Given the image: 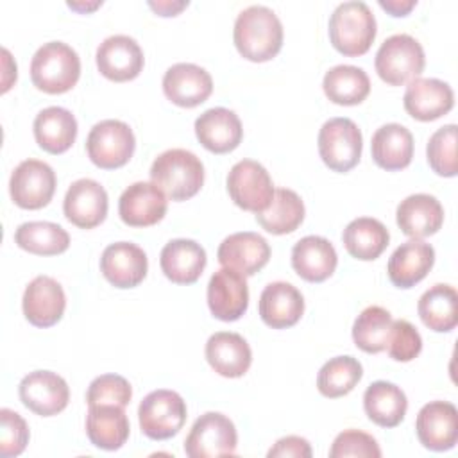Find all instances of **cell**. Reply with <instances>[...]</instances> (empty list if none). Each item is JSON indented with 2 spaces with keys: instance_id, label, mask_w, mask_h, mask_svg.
I'll use <instances>...</instances> for the list:
<instances>
[{
  "instance_id": "obj_34",
  "label": "cell",
  "mask_w": 458,
  "mask_h": 458,
  "mask_svg": "<svg viewBox=\"0 0 458 458\" xmlns=\"http://www.w3.org/2000/svg\"><path fill=\"white\" fill-rule=\"evenodd\" d=\"M417 313L426 327L437 333H447L458 324V293L451 284H433L417 304Z\"/></svg>"
},
{
  "instance_id": "obj_35",
  "label": "cell",
  "mask_w": 458,
  "mask_h": 458,
  "mask_svg": "<svg viewBox=\"0 0 458 458\" xmlns=\"http://www.w3.org/2000/svg\"><path fill=\"white\" fill-rule=\"evenodd\" d=\"M344 247L347 252L361 261H372L383 254L388 247V229L377 218L360 216L347 224L342 234Z\"/></svg>"
},
{
  "instance_id": "obj_25",
  "label": "cell",
  "mask_w": 458,
  "mask_h": 458,
  "mask_svg": "<svg viewBox=\"0 0 458 458\" xmlns=\"http://www.w3.org/2000/svg\"><path fill=\"white\" fill-rule=\"evenodd\" d=\"M208 263L200 243L188 238L170 240L159 256V265L166 279L175 284H193L202 276Z\"/></svg>"
},
{
  "instance_id": "obj_45",
  "label": "cell",
  "mask_w": 458,
  "mask_h": 458,
  "mask_svg": "<svg viewBox=\"0 0 458 458\" xmlns=\"http://www.w3.org/2000/svg\"><path fill=\"white\" fill-rule=\"evenodd\" d=\"M386 351L395 361H411L422 351L420 333L408 320H392Z\"/></svg>"
},
{
  "instance_id": "obj_27",
  "label": "cell",
  "mask_w": 458,
  "mask_h": 458,
  "mask_svg": "<svg viewBox=\"0 0 458 458\" xmlns=\"http://www.w3.org/2000/svg\"><path fill=\"white\" fill-rule=\"evenodd\" d=\"M435 263V249L422 240L401 243L388 259V277L397 288H411L422 281Z\"/></svg>"
},
{
  "instance_id": "obj_47",
  "label": "cell",
  "mask_w": 458,
  "mask_h": 458,
  "mask_svg": "<svg viewBox=\"0 0 458 458\" xmlns=\"http://www.w3.org/2000/svg\"><path fill=\"white\" fill-rule=\"evenodd\" d=\"M379 5L392 16H406L417 5V0H379Z\"/></svg>"
},
{
  "instance_id": "obj_40",
  "label": "cell",
  "mask_w": 458,
  "mask_h": 458,
  "mask_svg": "<svg viewBox=\"0 0 458 458\" xmlns=\"http://www.w3.org/2000/svg\"><path fill=\"white\" fill-rule=\"evenodd\" d=\"M392 327V315L381 306L365 308L354 320L352 340L358 349L376 354L386 349Z\"/></svg>"
},
{
  "instance_id": "obj_41",
  "label": "cell",
  "mask_w": 458,
  "mask_h": 458,
  "mask_svg": "<svg viewBox=\"0 0 458 458\" xmlns=\"http://www.w3.org/2000/svg\"><path fill=\"white\" fill-rule=\"evenodd\" d=\"M456 125L447 123L437 129L426 147V156L431 170L442 177H454L458 172L456 161Z\"/></svg>"
},
{
  "instance_id": "obj_36",
  "label": "cell",
  "mask_w": 458,
  "mask_h": 458,
  "mask_svg": "<svg viewBox=\"0 0 458 458\" xmlns=\"http://www.w3.org/2000/svg\"><path fill=\"white\" fill-rule=\"evenodd\" d=\"M322 88L333 104L356 106L369 97L370 79L360 66L336 64L326 72Z\"/></svg>"
},
{
  "instance_id": "obj_7",
  "label": "cell",
  "mask_w": 458,
  "mask_h": 458,
  "mask_svg": "<svg viewBox=\"0 0 458 458\" xmlns=\"http://www.w3.org/2000/svg\"><path fill=\"white\" fill-rule=\"evenodd\" d=\"M138 420L145 437L168 440L175 437L186 422V403L174 390H154L140 403Z\"/></svg>"
},
{
  "instance_id": "obj_29",
  "label": "cell",
  "mask_w": 458,
  "mask_h": 458,
  "mask_svg": "<svg viewBox=\"0 0 458 458\" xmlns=\"http://www.w3.org/2000/svg\"><path fill=\"white\" fill-rule=\"evenodd\" d=\"M204 352L211 369L224 377H242L252 363V351L247 340L231 331L211 335Z\"/></svg>"
},
{
  "instance_id": "obj_32",
  "label": "cell",
  "mask_w": 458,
  "mask_h": 458,
  "mask_svg": "<svg viewBox=\"0 0 458 458\" xmlns=\"http://www.w3.org/2000/svg\"><path fill=\"white\" fill-rule=\"evenodd\" d=\"M370 152L379 168L388 172L403 170L413 157V136L401 123H385L372 134Z\"/></svg>"
},
{
  "instance_id": "obj_30",
  "label": "cell",
  "mask_w": 458,
  "mask_h": 458,
  "mask_svg": "<svg viewBox=\"0 0 458 458\" xmlns=\"http://www.w3.org/2000/svg\"><path fill=\"white\" fill-rule=\"evenodd\" d=\"M129 419L123 406L95 404L88 406L86 435L89 442L104 451L120 449L129 438Z\"/></svg>"
},
{
  "instance_id": "obj_21",
  "label": "cell",
  "mask_w": 458,
  "mask_h": 458,
  "mask_svg": "<svg viewBox=\"0 0 458 458\" xmlns=\"http://www.w3.org/2000/svg\"><path fill=\"white\" fill-rule=\"evenodd\" d=\"M218 263L243 276H254L270 259L268 242L252 231L233 233L218 245Z\"/></svg>"
},
{
  "instance_id": "obj_15",
  "label": "cell",
  "mask_w": 458,
  "mask_h": 458,
  "mask_svg": "<svg viewBox=\"0 0 458 458\" xmlns=\"http://www.w3.org/2000/svg\"><path fill=\"white\" fill-rule=\"evenodd\" d=\"M420 444L429 451H449L458 442V410L447 401H431L420 408L415 420Z\"/></svg>"
},
{
  "instance_id": "obj_37",
  "label": "cell",
  "mask_w": 458,
  "mask_h": 458,
  "mask_svg": "<svg viewBox=\"0 0 458 458\" xmlns=\"http://www.w3.org/2000/svg\"><path fill=\"white\" fill-rule=\"evenodd\" d=\"M256 220L270 234L293 233L304 220V202L293 190L277 188L268 208L256 213Z\"/></svg>"
},
{
  "instance_id": "obj_39",
  "label": "cell",
  "mask_w": 458,
  "mask_h": 458,
  "mask_svg": "<svg viewBox=\"0 0 458 458\" xmlns=\"http://www.w3.org/2000/svg\"><path fill=\"white\" fill-rule=\"evenodd\" d=\"M363 367L352 356H335L326 361L317 376V388L324 397L347 395L361 379Z\"/></svg>"
},
{
  "instance_id": "obj_1",
  "label": "cell",
  "mask_w": 458,
  "mask_h": 458,
  "mask_svg": "<svg viewBox=\"0 0 458 458\" xmlns=\"http://www.w3.org/2000/svg\"><path fill=\"white\" fill-rule=\"evenodd\" d=\"M233 39L242 57L265 63L276 57L283 47V23L270 7L250 5L236 16Z\"/></svg>"
},
{
  "instance_id": "obj_18",
  "label": "cell",
  "mask_w": 458,
  "mask_h": 458,
  "mask_svg": "<svg viewBox=\"0 0 458 458\" xmlns=\"http://www.w3.org/2000/svg\"><path fill=\"white\" fill-rule=\"evenodd\" d=\"M25 318L36 327H50L57 324L66 308V295L63 286L50 276L34 277L21 299Z\"/></svg>"
},
{
  "instance_id": "obj_9",
  "label": "cell",
  "mask_w": 458,
  "mask_h": 458,
  "mask_svg": "<svg viewBox=\"0 0 458 458\" xmlns=\"http://www.w3.org/2000/svg\"><path fill=\"white\" fill-rule=\"evenodd\" d=\"M236 445L238 433L233 420L224 413L206 411L193 422L184 440V453L190 458L233 456Z\"/></svg>"
},
{
  "instance_id": "obj_22",
  "label": "cell",
  "mask_w": 458,
  "mask_h": 458,
  "mask_svg": "<svg viewBox=\"0 0 458 458\" xmlns=\"http://www.w3.org/2000/svg\"><path fill=\"white\" fill-rule=\"evenodd\" d=\"M148 270V259L141 247L131 242H116L104 249L100 258L102 276L116 288L138 286Z\"/></svg>"
},
{
  "instance_id": "obj_24",
  "label": "cell",
  "mask_w": 458,
  "mask_h": 458,
  "mask_svg": "<svg viewBox=\"0 0 458 458\" xmlns=\"http://www.w3.org/2000/svg\"><path fill=\"white\" fill-rule=\"evenodd\" d=\"M259 317L272 329L295 326L304 313V297L290 283L274 281L259 295Z\"/></svg>"
},
{
  "instance_id": "obj_23",
  "label": "cell",
  "mask_w": 458,
  "mask_h": 458,
  "mask_svg": "<svg viewBox=\"0 0 458 458\" xmlns=\"http://www.w3.org/2000/svg\"><path fill=\"white\" fill-rule=\"evenodd\" d=\"M195 134L200 145L209 152L227 154L240 145L243 127L234 111L227 107H211L195 120Z\"/></svg>"
},
{
  "instance_id": "obj_13",
  "label": "cell",
  "mask_w": 458,
  "mask_h": 458,
  "mask_svg": "<svg viewBox=\"0 0 458 458\" xmlns=\"http://www.w3.org/2000/svg\"><path fill=\"white\" fill-rule=\"evenodd\" d=\"M143 50L138 41L125 34L106 38L97 48L98 72L114 82H127L140 75L143 70Z\"/></svg>"
},
{
  "instance_id": "obj_10",
  "label": "cell",
  "mask_w": 458,
  "mask_h": 458,
  "mask_svg": "<svg viewBox=\"0 0 458 458\" xmlns=\"http://www.w3.org/2000/svg\"><path fill=\"white\" fill-rule=\"evenodd\" d=\"M231 200L252 213H261L274 199V184L267 168L254 159H242L227 174Z\"/></svg>"
},
{
  "instance_id": "obj_14",
  "label": "cell",
  "mask_w": 458,
  "mask_h": 458,
  "mask_svg": "<svg viewBox=\"0 0 458 458\" xmlns=\"http://www.w3.org/2000/svg\"><path fill=\"white\" fill-rule=\"evenodd\" d=\"M208 306L215 318L224 322L238 320L249 306V286L245 276L222 267L208 283Z\"/></svg>"
},
{
  "instance_id": "obj_16",
  "label": "cell",
  "mask_w": 458,
  "mask_h": 458,
  "mask_svg": "<svg viewBox=\"0 0 458 458\" xmlns=\"http://www.w3.org/2000/svg\"><path fill=\"white\" fill-rule=\"evenodd\" d=\"M107 208V191L93 179H77L72 182L63 200L64 216L81 229H93L102 224Z\"/></svg>"
},
{
  "instance_id": "obj_6",
  "label": "cell",
  "mask_w": 458,
  "mask_h": 458,
  "mask_svg": "<svg viewBox=\"0 0 458 458\" xmlns=\"http://www.w3.org/2000/svg\"><path fill=\"white\" fill-rule=\"evenodd\" d=\"M318 154L327 168L345 174L354 168L361 157V131L351 118H331L318 131Z\"/></svg>"
},
{
  "instance_id": "obj_31",
  "label": "cell",
  "mask_w": 458,
  "mask_h": 458,
  "mask_svg": "<svg viewBox=\"0 0 458 458\" xmlns=\"http://www.w3.org/2000/svg\"><path fill=\"white\" fill-rule=\"evenodd\" d=\"M32 129L36 143L48 154L66 152L77 138L75 116L59 106L41 109L34 118Z\"/></svg>"
},
{
  "instance_id": "obj_17",
  "label": "cell",
  "mask_w": 458,
  "mask_h": 458,
  "mask_svg": "<svg viewBox=\"0 0 458 458\" xmlns=\"http://www.w3.org/2000/svg\"><path fill=\"white\" fill-rule=\"evenodd\" d=\"M166 195L154 184L138 181L123 190L118 200V213L131 227H148L166 215Z\"/></svg>"
},
{
  "instance_id": "obj_49",
  "label": "cell",
  "mask_w": 458,
  "mask_h": 458,
  "mask_svg": "<svg viewBox=\"0 0 458 458\" xmlns=\"http://www.w3.org/2000/svg\"><path fill=\"white\" fill-rule=\"evenodd\" d=\"M102 2H97V4H93V5H81V4H75V2H68V7H72V9H75V11H91V9H95V7H98Z\"/></svg>"
},
{
  "instance_id": "obj_28",
  "label": "cell",
  "mask_w": 458,
  "mask_h": 458,
  "mask_svg": "<svg viewBox=\"0 0 458 458\" xmlns=\"http://www.w3.org/2000/svg\"><path fill=\"white\" fill-rule=\"evenodd\" d=\"M336 263V250L324 236H304L292 249V267L308 283H322L331 277Z\"/></svg>"
},
{
  "instance_id": "obj_26",
  "label": "cell",
  "mask_w": 458,
  "mask_h": 458,
  "mask_svg": "<svg viewBox=\"0 0 458 458\" xmlns=\"http://www.w3.org/2000/svg\"><path fill=\"white\" fill-rule=\"evenodd\" d=\"M399 229L415 240L435 234L444 224V208L429 193H413L399 202L395 211Z\"/></svg>"
},
{
  "instance_id": "obj_19",
  "label": "cell",
  "mask_w": 458,
  "mask_h": 458,
  "mask_svg": "<svg viewBox=\"0 0 458 458\" xmlns=\"http://www.w3.org/2000/svg\"><path fill=\"white\" fill-rule=\"evenodd\" d=\"M403 104L411 118L431 122L453 109L454 93L451 86L440 79L417 77L408 82Z\"/></svg>"
},
{
  "instance_id": "obj_48",
  "label": "cell",
  "mask_w": 458,
  "mask_h": 458,
  "mask_svg": "<svg viewBox=\"0 0 458 458\" xmlns=\"http://www.w3.org/2000/svg\"><path fill=\"white\" fill-rule=\"evenodd\" d=\"M148 5L159 16H177L184 7H188V2H148Z\"/></svg>"
},
{
  "instance_id": "obj_5",
  "label": "cell",
  "mask_w": 458,
  "mask_h": 458,
  "mask_svg": "<svg viewBox=\"0 0 458 458\" xmlns=\"http://www.w3.org/2000/svg\"><path fill=\"white\" fill-rule=\"evenodd\" d=\"M426 64L422 45L410 34L386 38L376 52L374 66L381 81L390 86H403L417 79Z\"/></svg>"
},
{
  "instance_id": "obj_46",
  "label": "cell",
  "mask_w": 458,
  "mask_h": 458,
  "mask_svg": "<svg viewBox=\"0 0 458 458\" xmlns=\"http://www.w3.org/2000/svg\"><path fill=\"white\" fill-rule=\"evenodd\" d=\"M268 458H311V445L306 438L288 435L279 438L267 453Z\"/></svg>"
},
{
  "instance_id": "obj_11",
  "label": "cell",
  "mask_w": 458,
  "mask_h": 458,
  "mask_svg": "<svg viewBox=\"0 0 458 458\" xmlns=\"http://www.w3.org/2000/svg\"><path fill=\"white\" fill-rule=\"evenodd\" d=\"M55 184V172L48 163L25 159L11 174L9 193L18 208L41 209L52 200Z\"/></svg>"
},
{
  "instance_id": "obj_2",
  "label": "cell",
  "mask_w": 458,
  "mask_h": 458,
  "mask_svg": "<svg viewBox=\"0 0 458 458\" xmlns=\"http://www.w3.org/2000/svg\"><path fill=\"white\" fill-rule=\"evenodd\" d=\"M150 179L168 199L188 200L204 184V165L186 148H170L154 159Z\"/></svg>"
},
{
  "instance_id": "obj_33",
  "label": "cell",
  "mask_w": 458,
  "mask_h": 458,
  "mask_svg": "<svg viewBox=\"0 0 458 458\" xmlns=\"http://www.w3.org/2000/svg\"><path fill=\"white\" fill-rule=\"evenodd\" d=\"M367 417L381 428H395L406 415V394L390 381H374L363 394Z\"/></svg>"
},
{
  "instance_id": "obj_38",
  "label": "cell",
  "mask_w": 458,
  "mask_h": 458,
  "mask_svg": "<svg viewBox=\"0 0 458 458\" xmlns=\"http://www.w3.org/2000/svg\"><path fill=\"white\" fill-rule=\"evenodd\" d=\"M14 242L20 249L38 256H55L70 247V234L54 222H25L18 225Z\"/></svg>"
},
{
  "instance_id": "obj_4",
  "label": "cell",
  "mask_w": 458,
  "mask_h": 458,
  "mask_svg": "<svg viewBox=\"0 0 458 458\" xmlns=\"http://www.w3.org/2000/svg\"><path fill=\"white\" fill-rule=\"evenodd\" d=\"M376 38V18L360 0L338 4L329 18L331 45L344 55H363Z\"/></svg>"
},
{
  "instance_id": "obj_20",
  "label": "cell",
  "mask_w": 458,
  "mask_h": 458,
  "mask_svg": "<svg viewBox=\"0 0 458 458\" xmlns=\"http://www.w3.org/2000/svg\"><path fill=\"white\" fill-rule=\"evenodd\" d=\"M165 97L179 107H195L213 91L211 75L199 64L175 63L163 75Z\"/></svg>"
},
{
  "instance_id": "obj_12",
  "label": "cell",
  "mask_w": 458,
  "mask_h": 458,
  "mask_svg": "<svg viewBox=\"0 0 458 458\" xmlns=\"http://www.w3.org/2000/svg\"><path fill=\"white\" fill-rule=\"evenodd\" d=\"M18 394L21 403L41 417L61 413L70 401L68 383L52 370H34L23 376Z\"/></svg>"
},
{
  "instance_id": "obj_8",
  "label": "cell",
  "mask_w": 458,
  "mask_h": 458,
  "mask_svg": "<svg viewBox=\"0 0 458 458\" xmlns=\"http://www.w3.org/2000/svg\"><path fill=\"white\" fill-rule=\"evenodd\" d=\"M136 138L132 129L122 120H102L95 123L86 140L88 157L104 170L123 166L134 154Z\"/></svg>"
},
{
  "instance_id": "obj_42",
  "label": "cell",
  "mask_w": 458,
  "mask_h": 458,
  "mask_svg": "<svg viewBox=\"0 0 458 458\" xmlns=\"http://www.w3.org/2000/svg\"><path fill=\"white\" fill-rule=\"evenodd\" d=\"M132 397L131 383L118 374H102L95 377L86 392L88 406L95 404H116L127 406Z\"/></svg>"
},
{
  "instance_id": "obj_44",
  "label": "cell",
  "mask_w": 458,
  "mask_h": 458,
  "mask_svg": "<svg viewBox=\"0 0 458 458\" xmlns=\"http://www.w3.org/2000/svg\"><path fill=\"white\" fill-rule=\"evenodd\" d=\"M329 456L331 458H347V456L379 458L381 449L372 435L360 429H345L338 433L336 438L333 440Z\"/></svg>"
},
{
  "instance_id": "obj_3",
  "label": "cell",
  "mask_w": 458,
  "mask_h": 458,
  "mask_svg": "<svg viewBox=\"0 0 458 458\" xmlns=\"http://www.w3.org/2000/svg\"><path fill=\"white\" fill-rule=\"evenodd\" d=\"M81 77L79 54L63 41H48L36 50L30 61L32 84L45 93L70 91Z\"/></svg>"
},
{
  "instance_id": "obj_43",
  "label": "cell",
  "mask_w": 458,
  "mask_h": 458,
  "mask_svg": "<svg viewBox=\"0 0 458 458\" xmlns=\"http://www.w3.org/2000/svg\"><path fill=\"white\" fill-rule=\"evenodd\" d=\"M29 444V426L25 419L9 410H0V456L11 458L25 451Z\"/></svg>"
}]
</instances>
